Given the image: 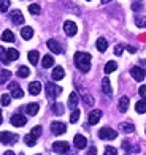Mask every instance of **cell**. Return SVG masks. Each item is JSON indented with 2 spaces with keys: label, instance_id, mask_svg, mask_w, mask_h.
Listing matches in <instances>:
<instances>
[{
  "label": "cell",
  "instance_id": "cell-1",
  "mask_svg": "<svg viewBox=\"0 0 146 155\" xmlns=\"http://www.w3.org/2000/svg\"><path fill=\"white\" fill-rule=\"evenodd\" d=\"M91 54L87 52H76L75 54V65L81 73H87L91 70Z\"/></svg>",
  "mask_w": 146,
  "mask_h": 155
},
{
  "label": "cell",
  "instance_id": "cell-2",
  "mask_svg": "<svg viewBox=\"0 0 146 155\" xmlns=\"http://www.w3.org/2000/svg\"><path fill=\"white\" fill-rule=\"evenodd\" d=\"M99 138L105 139V141L116 139L117 138V131L113 130V128H110V127H103V128H100V131H99Z\"/></svg>",
  "mask_w": 146,
  "mask_h": 155
},
{
  "label": "cell",
  "instance_id": "cell-3",
  "mask_svg": "<svg viewBox=\"0 0 146 155\" xmlns=\"http://www.w3.org/2000/svg\"><path fill=\"white\" fill-rule=\"evenodd\" d=\"M60 94H62V87L56 86L54 82H48L46 84V95H48V98L54 100V98H57Z\"/></svg>",
  "mask_w": 146,
  "mask_h": 155
},
{
  "label": "cell",
  "instance_id": "cell-4",
  "mask_svg": "<svg viewBox=\"0 0 146 155\" xmlns=\"http://www.w3.org/2000/svg\"><path fill=\"white\" fill-rule=\"evenodd\" d=\"M18 139H19V136L16 135V133H10V131H2L0 133V141H2L3 144H6V146L15 144Z\"/></svg>",
  "mask_w": 146,
  "mask_h": 155
},
{
  "label": "cell",
  "instance_id": "cell-5",
  "mask_svg": "<svg viewBox=\"0 0 146 155\" xmlns=\"http://www.w3.org/2000/svg\"><path fill=\"white\" fill-rule=\"evenodd\" d=\"M53 150L56 153H60V155H65L70 152V147H68V143L67 141H56L53 144Z\"/></svg>",
  "mask_w": 146,
  "mask_h": 155
},
{
  "label": "cell",
  "instance_id": "cell-6",
  "mask_svg": "<svg viewBox=\"0 0 146 155\" xmlns=\"http://www.w3.org/2000/svg\"><path fill=\"white\" fill-rule=\"evenodd\" d=\"M51 131L54 135H64L67 131V125L64 122H53L51 124Z\"/></svg>",
  "mask_w": 146,
  "mask_h": 155
},
{
  "label": "cell",
  "instance_id": "cell-7",
  "mask_svg": "<svg viewBox=\"0 0 146 155\" xmlns=\"http://www.w3.org/2000/svg\"><path fill=\"white\" fill-rule=\"evenodd\" d=\"M64 30H65V33L68 35V37H73V35H76V32H78V27H76V24L73 22V21H65L64 22Z\"/></svg>",
  "mask_w": 146,
  "mask_h": 155
},
{
  "label": "cell",
  "instance_id": "cell-8",
  "mask_svg": "<svg viewBox=\"0 0 146 155\" xmlns=\"http://www.w3.org/2000/svg\"><path fill=\"white\" fill-rule=\"evenodd\" d=\"M130 74H132V78H134L135 81H143L144 76H146V71L143 68H140V67H134L130 70Z\"/></svg>",
  "mask_w": 146,
  "mask_h": 155
},
{
  "label": "cell",
  "instance_id": "cell-9",
  "mask_svg": "<svg viewBox=\"0 0 146 155\" xmlns=\"http://www.w3.org/2000/svg\"><path fill=\"white\" fill-rule=\"evenodd\" d=\"M10 122H11V125H15V127H24L27 124V119H25V116L15 114V116H11Z\"/></svg>",
  "mask_w": 146,
  "mask_h": 155
},
{
  "label": "cell",
  "instance_id": "cell-10",
  "mask_svg": "<svg viewBox=\"0 0 146 155\" xmlns=\"http://www.w3.org/2000/svg\"><path fill=\"white\" fill-rule=\"evenodd\" d=\"M102 119V111L100 109H94L89 112V117H87V122L91 124V125H95L97 122H99Z\"/></svg>",
  "mask_w": 146,
  "mask_h": 155
},
{
  "label": "cell",
  "instance_id": "cell-11",
  "mask_svg": "<svg viewBox=\"0 0 146 155\" xmlns=\"http://www.w3.org/2000/svg\"><path fill=\"white\" fill-rule=\"evenodd\" d=\"M10 92H11V97H13V98H22V97H24L22 89H21L16 82H11V84H10Z\"/></svg>",
  "mask_w": 146,
  "mask_h": 155
},
{
  "label": "cell",
  "instance_id": "cell-12",
  "mask_svg": "<svg viewBox=\"0 0 146 155\" xmlns=\"http://www.w3.org/2000/svg\"><path fill=\"white\" fill-rule=\"evenodd\" d=\"M73 143H75V147H76V149H84V147L87 146V139L83 136V135H75Z\"/></svg>",
  "mask_w": 146,
  "mask_h": 155
},
{
  "label": "cell",
  "instance_id": "cell-13",
  "mask_svg": "<svg viewBox=\"0 0 146 155\" xmlns=\"http://www.w3.org/2000/svg\"><path fill=\"white\" fill-rule=\"evenodd\" d=\"M11 21H13V24H16V25L24 24V16H22V13H21L19 10H15V11L11 13Z\"/></svg>",
  "mask_w": 146,
  "mask_h": 155
},
{
  "label": "cell",
  "instance_id": "cell-14",
  "mask_svg": "<svg viewBox=\"0 0 146 155\" xmlns=\"http://www.w3.org/2000/svg\"><path fill=\"white\" fill-rule=\"evenodd\" d=\"M64 76H65V71H64V68H62V67H56V68L53 70L51 78H53L54 81H60V79H64Z\"/></svg>",
  "mask_w": 146,
  "mask_h": 155
},
{
  "label": "cell",
  "instance_id": "cell-15",
  "mask_svg": "<svg viewBox=\"0 0 146 155\" xmlns=\"http://www.w3.org/2000/svg\"><path fill=\"white\" fill-rule=\"evenodd\" d=\"M48 48H49L51 52H54V54H62V46L56 40H49V41H48Z\"/></svg>",
  "mask_w": 146,
  "mask_h": 155
},
{
  "label": "cell",
  "instance_id": "cell-16",
  "mask_svg": "<svg viewBox=\"0 0 146 155\" xmlns=\"http://www.w3.org/2000/svg\"><path fill=\"white\" fill-rule=\"evenodd\" d=\"M29 92H30L32 95H38V94L41 92V82H40V81L30 82V84H29Z\"/></svg>",
  "mask_w": 146,
  "mask_h": 155
},
{
  "label": "cell",
  "instance_id": "cell-17",
  "mask_svg": "<svg viewBox=\"0 0 146 155\" xmlns=\"http://www.w3.org/2000/svg\"><path fill=\"white\" fill-rule=\"evenodd\" d=\"M102 90H103V94H107L108 97L113 94V90H111V84H110L108 78H103V81H102Z\"/></svg>",
  "mask_w": 146,
  "mask_h": 155
},
{
  "label": "cell",
  "instance_id": "cell-18",
  "mask_svg": "<svg viewBox=\"0 0 146 155\" xmlns=\"http://www.w3.org/2000/svg\"><path fill=\"white\" fill-rule=\"evenodd\" d=\"M38 109H40L38 103H29V104H27V108H25V111H27V114H29V116H35L38 112Z\"/></svg>",
  "mask_w": 146,
  "mask_h": 155
},
{
  "label": "cell",
  "instance_id": "cell-19",
  "mask_svg": "<svg viewBox=\"0 0 146 155\" xmlns=\"http://www.w3.org/2000/svg\"><path fill=\"white\" fill-rule=\"evenodd\" d=\"M21 37L24 40H30L33 37V29L32 27H22V29H21Z\"/></svg>",
  "mask_w": 146,
  "mask_h": 155
},
{
  "label": "cell",
  "instance_id": "cell-20",
  "mask_svg": "<svg viewBox=\"0 0 146 155\" xmlns=\"http://www.w3.org/2000/svg\"><path fill=\"white\" fill-rule=\"evenodd\" d=\"M76 104H78V94H76V92H72L70 97H68V108L76 109Z\"/></svg>",
  "mask_w": 146,
  "mask_h": 155
},
{
  "label": "cell",
  "instance_id": "cell-21",
  "mask_svg": "<svg viewBox=\"0 0 146 155\" xmlns=\"http://www.w3.org/2000/svg\"><path fill=\"white\" fill-rule=\"evenodd\" d=\"M27 59H29V62L32 63V65H37V63H38V59H40L38 51H30L29 54H27Z\"/></svg>",
  "mask_w": 146,
  "mask_h": 155
},
{
  "label": "cell",
  "instance_id": "cell-22",
  "mask_svg": "<svg viewBox=\"0 0 146 155\" xmlns=\"http://www.w3.org/2000/svg\"><path fill=\"white\" fill-rule=\"evenodd\" d=\"M95 46H97V49H99L100 52H105L107 48H108V41L105 38H99V40H97V43H95Z\"/></svg>",
  "mask_w": 146,
  "mask_h": 155
},
{
  "label": "cell",
  "instance_id": "cell-23",
  "mask_svg": "<svg viewBox=\"0 0 146 155\" xmlns=\"http://www.w3.org/2000/svg\"><path fill=\"white\" fill-rule=\"evenodd\" d=\"M41 65H43V68H51L54 65V59H53V55H45L43 60H41Z\"/></svg>",
  "mask_w": 146,
  "mask_h": 155
},
{
  "label": "cell",
  "instance_id": "cell-24",
  "mask_svg": "<svg viewBox=\"0 0 146 155\" xmlns=\"http://www.w3.org/2000/svg\"><path fill=\"white\" fill-rule=\"evenodd\" d=\"M51 109H53V112L56 116H62V114H64V104H62V103H53Z\"/></svg>",
  "mask_w": 146,
  "mask_h": 155
},
{
  "label": "cell",
  "instance_id": "cell-25",
  "mask_svg": "<svg viewBox=\"0 0 146 155\" xmlns=\"http://www.w3.org/2000/svg\"><path fill=\"white\" fill-rule=\"evenodd\" d=\"M119 128H121L122 133H132L135 130V127H134V124H130V122H124V124L119 125Z\"/></svg>",
  "mask_w": 146,
  "mask_h": 155
},
{
  "label": "cell",
  "instance_id": "cell-26",
  "mask_svg": "<svg viewBox=\"0 0 146 155\" xmlns=\"http://www.w3.org/2000/svg\"><path fill=\"white\" fill-rule=\"evenodd\" d=\"M2 40L6 41V43H13V41H15V33H13L11 30H5L2 33Z\"/></svg>",
  "mask_w": 146,
  "mask_h": 155
},
{
  "label": "cell",
  "instance_id": "cell-27",
  "mask_svg": "<svg viewBox=\"0 0 146 155\" xmlns=\"http://www.w3.org/2000/svg\"><path fill=\"white\" fill-rule=\"evenodd\" d=\"M24 143H25L27 146H30V147H33V146L37 144V138L33 136L32 133H29V135H25V136H24Z\"/></svg>",
  "mask_w": 146,
  "mask_h": 155
},
{
  "label": "cell",
  "instance_id": "cell-28",
  "mask_svg": "<svg viewBox=\"0 0 146 155\" xmlns=\"http://www.w3.org/2000/svg\"><path fill=\"white\" fill-rule=\"evenodd\" d=\"M129 109V98L127 97H122L119 100V111L121 112H126Z\"/></svg>",
  "mask_w": 146,
  "mask_h": 155
},
{
  "label": "cell",
  "instance_id": "cell-29",
  "mask_svg": "<svg viewBox=\"0 0 146 155\" xmlns=\"http://www.w3.org/2000/svg\"><path fill=\"white\" fill-rule=\"evenodd\" d=\"M6 55H8V60L11 62V60H18L19 59V52L16 51V49H6Z\"/></svg>",
  "mask_w": 146,
  "mask_h": 155
},
{
  "label": "cell",
  "instance_id": "cell-30",
  "mask_svg": "<svg viewBox=\"0 0 146 155\" xmlns=\"http://www.w3.org/2000/svg\"><path fill=\"white\" fill-rule=\"evenodd\" d=\"M11 78V71L10 70H3V71H0V84H5Z\"/></svg>",
  "mask_w": 146,
  "mask_h": 155
},
{
  "label": "cell",
  "instance_id": "cell-31",
  "mask_svg": "<svg viewBox=\"0 0 146 155\" xmlns=\"http://www.w3.org/2000/svg\"><path fill=\"white\" fill-rule=\"evenodd\" d=\"M116 68H117V63H116V62H113V60H110V62L107 63V65H105V73H107V74H110V73H113Z\"/></svg>",
  "mask_w": 146,
  "mask_h": 155
},
{
  "label": "cell",
  "instance_id": "cell-32",
  "mask_svg": "<svg viewBox=\"0 0 146 155\" xmlns=\"http://www.w3.org/2000/svg\"><path fill=\"white\" fill-rule=\"evenodd\" d=\"M135 109H137V112H140V114L146 112V100H140V101H138L135 104Z\"/></svg>",
  "mask_w": 146,
  "mask_h": 155
},
{
  "label": "cell",
  "instance_id": "cell-33",
  "mask_svg": "<svg viewBox=\"0 0 146 155\" xmlns=\"http://www.w3.org/2000/svg\"><path fill=\"white\" fill-rule=\"evenodd\" d=\"M30 74V70L27 68V67H19V70H18V78H27Z\"/></svg>",
  "mask_w": 146,
  "mask_h": 155
},
{
  "label": "cell",
  "instance_id": "cell-34",
  "mask_svg": "<svg viewBox=\"0 0 146 155\" xmlns=\"http://www.w3.org/2000/svg\"><path fill=\"white\" fill-rule=\"evenodd\" d=\"M29 11L32 13V15H40L41 8H40L38 3H32V5H29Z\"/></svg>",
  "mask_w": 146,
  "mask_h": 155
},
{
  "label": "cell",
  "instance_id": "cell-35",
  "mask_svg": "<svg viewBox=\"0 0 146 155\" xmlns=\"http://www.w3.org/2000/svg\"><path fill=\"white\" fill-rule=\"evenodd\" d=\"M135 24H137V27H146V18L144 16H135Z\"/></svg>",
  "mask_w": 146,
  "mask_h": 155
},
{
  "label": "cell",
  "instance_id": "cell-36",
  "mask_svg": "<svg viewBox=\"0 0 146 155\" xmlns=\"http://www.w3.org/2000/svg\"><path fill=\"white\" fill-rule=\"evenodd\" d=\"M0 60H2V63H5V65L10 62V60H8V55H6V51H5L2 46H0Z\"/></svg>",
  "mask_w": 146,
  "mask_h": 155
},
{
  "label": "cell",
  "instance_id": "cell-37",
  "mask_svg": "<svg viewBox=\"0 0 146 155\" xmlns=\"http://www.w3.org/2000/svg\"><path fill=\"white\" fill-rule=\"evenodd\" d=\"M78 119H80V109H73L72 116H70V122L76 124V122H78Z\"/></svg>",
  "mask_w": 146,
  "mask_h": 155
},
{
  "label": "cell",
  "instance_id": "cell-38",
  "mask_svg": "<svg viewBox=\"0 0 146 155\" xmlns=\"http://www.w3.org/2000/svg\"><path fill=\"white\" fill-rule=\"evenodd\" d=\"M8 8H10V0H0V11L5 13Z\"/></svg>",
  "mask_w": 146,
  "mask_h": 155
},
{
  "label": "cell",
  "instance_id": "cell-39",
  "mask_svg": "<svg viewBox=\"0 0 146 155\" xmlns=\"http://www.w3.org/2000/svg\"><path fill=\"white\" fill-rule=\"evenodd\" d=\"M83 100H84V103L87 104V106H92L94 104V98L91 95H87V94H83Z\"/></svg>",
  "mask_w": 146,
  "mask_h": 155
},
{
  "label": "cell",
  "instance_id": "cell-40",
  "mask_svg": "<svg viewBox=\"0 0 146 155\" xmlns=\"http://www.w3.org/2000/svg\"><path fill=\"white\" fill-rule=\"evenodd\" d=\"M11 101V97L10 95H2V98H0V103H2V106H8Z\"/></svg>",
  "mask_w": 146,
  "mask_h": 155
},
{
  "label": "cell",
  "instance_id": "cell-41",
  "mask_svg": "<svg viewBox=\"0 0 146 155\" xmlns=\"http://www.w3.org/2000/svg\"><path fill=\"white\" fill-rule=\"evenodd\" d=\"M41 131H43V128H41L40 125H37V127H33V128H32V131H30V133H32V135L35 136V138H38V136L41 135Z\"/></svg>",
  "mask_w": 146,
  "mask_h": 155
},
{
  "label": "cell",
  "instance_id": "cell-42",
  "mask_svg": "<svg viewBox=\"0 0 146 155\" xmlns=\"http://www.w3.org/2000/svg\"><path fill=\"white\" fill-rule=\"evenodd\" d=\"M103 155H117V150L114 149V147H111V146H107L105 147V153Z\"/></svg>",
  "mask_w": 146,
  "mask_h": 155
},
{
  "label": "cell",
  "instance_id": "cell-43",
  "mask_svg": "<svg viewBox=\"0 0 146 155\" xmlns=\"http://www.w3.org/2000/svg\"><path fill=\"white\" fill-rule=\"evenodd\" d=\"M138 94H140V97L143 98V100H146V86H141L140 89H138Z\"/></svg>",
  "mask_w": 146,
  "mask_h": 155
},
{
  "label": "cell",
  "instance_id": "cell-44",
  "mask_svg": "<svg viewBox=\"0 0 146 155\" xmlns=\"http://www.w3.org/2000/svg\"><path fill=\"white\" fill-rule=\"evenodd\" d=\"M122 49H124L122 45H117V46L114 48V54H116V55H121V54H122Z\"/></svg>",
  "mask_w": 146,
  "mask_h": 155
},
{
  "label": "cell",
  "instance_id": "cell-45",
  "mask_svg": "<svg viewBox=\"0 0 146 155\" xmlns=\"http://www.w3.org/2000/svg\"><path fill=\"white\" fill-rule=\"evenodd\" d=\"M86 155H97V149H95V147H91V149L87 150Z\"/></svg>",
  "mask_w": 146,
  "mask_h": 155
},
{
  "label": "cell",
  "instance_id": "cell-46",
  "mask_svg": "<svg viewBox=\"0 0 146 155\" xmlns=\"http://www.w3.org/2000/svg\"><path fill=\"white\" fill-rule=\"evenodd\" d=\"M132 8H134L135 11H138V10H141V3H134V5H132Z\"/></svg>",
  "mask_w": 146,
  "mask_h": 155
},
{
  "label": "cell",
  "instance_id": "cell-47",
  "mask_svg": "<svg viewBox=\"0 0 146 155\" xmlns=\"http://www.w3.org/2000/svg\"><path fill=\"white\" fill-rule=\"evenodd\" d=\"M140 65H141L140 68H143V70H144V71H146V59H143V60H140Z\"/></svg>",
  "mask_w": 146,
  "mask_h": 155
},
{
  "label": "cell",
  "instance_id": "cell-48",
  "mask_svg": "<svg viewBox=\"0 0 146 155\" xmlns=\"http://www.w3.org/2000/svg\"><path fill=\"white\" fill-rule=\"evenodd\" d=\"M127 51L134 54V52H137V48H134V46H127Z\"/></svg>",
  "mask_w": 146,
  "mask_h": 155
},
{
  "label": "cell",
  "instance_id": "cell-49",
  "mask_svg": "<svg viewBox=\"0 0 146 155\" xmlns=\"http://www.w3.org/2000/svg\"><path fill=\"white\" fill-rule=\"evenodd\" d=\"M3 155H16V153H15V152H13V150H6V152H5Z\"/></svg>",
  "mask_w": 146,
  "mask_h": 155
},
{
  "label": "cell",
  "instance_id": "cell-50",
  "mask_svg": "<svg viewBox=\"0 0 146 155\" xmlns=\"http://www.w3.org/2000/svg\"><path fill=\"white\" fill-rule=\"evenodd\" d=\"M2 122H3V117H2V111H0V125H2Z\"/></svg>",
  "mask_w": 146,
  "mask_h": 155
},
{
  "label": "cell",
  "instance_id": "cell-51",
  "mask_svg": "<svg viewBox=\"0 0 146 155\" xmlns=\"http://www.w3.org/2000/svg\"><path fill=\"white\" fill-rule=\"evenodd\" d=\"M108 2H111V0H102V3H108Z\"/></svg>",
  "mask_w": 146,
  "mask_h": 155
},
{
  "label": "cell",
  "instance_id": "cell-52",
  "mask_svg": "<svg viewBox=\"0 0 146 155\" xmlns=\"http://www.w3.org/2000/svg\"><path fill=\"white\" fill-rule=\"evenodd\" d=\"M87 2H89V0H87Z\"/></svg>",
  "mask_w": 146,
  "mask_h": 155
}]
</instances>
